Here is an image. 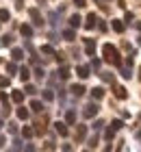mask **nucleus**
<instances>
[{
    "mask_svg": "<svg viewBox=\"0 0 141 152\" xmlns=\"http://www.w3.org/2000/svg\"><path fill=\"white\" fill-rule=\"evenodd\" d=\"M9 18H11V15H9V11H7V9H0V22H7Z\"/></svg>",
    "mask_w": 141,
    "mask_h": 152,
    "instance_id": "obj_23",
    "label": "nucleus"
},
{
    "mask_svg": "<svg viewBox=\"0 0 141 152\" xmlns=\"http://www.w3.org/2000/svg\"><path fill=\"white\" fill-rule=\"evenodd\" d=\"M11 57H13V61H22L24 59V52L20 50V48H13V52H11Z\"/></svg>",
    "mask_w": 141,
    "mask_h": 152,
    "instance_id": "obj_11",
    "label": "nucleus"
},
{
    "mask_svg": "<svg viewBox=\"0 0 141 152\" xmlns=\"http://www.w3.org/2000/svg\"><path fill=\"white\" fill-rule=\"evenodd\" d=\"M54 128H56V133H59L61 137H65V135H67V122H56V124H54Z\"/></svg>",
    "mask_w": 141,
    "mask_h": 152,
    "instance_id": "obj_5",
    "label": "nucleus"
},
{
    "mask_svg": "<svg viewBox=\"0 0 141 152\" xmlns=\"http://www.w3.org/2000/svg\"><path fill=\"white\" fill-rule=\"evenodd\" d=\"M96 146H98V137H94V139L89 141V148H96Z\"/></svg>",
    "mask_w": 141,
    "mask_h": 152,
    "instance_id": "obj_33",
    "label": "nucleus"
},
{
    "mask_svg": "<svg viewBox=\"0 0 141 152\" xmlns=\"http://www.w3.org/2000/svg\"><path fill=\"white\" fill-rule=\"evenodd\" d=\"M31 18H33V22L37 24V26L44 24V20H41V15H39V11H37V9H31Z\"/></svg>",
    "mask_w": 141,
    "mask_h": 152,
    "instance_id": "obj_7",
    "label": "nucleus"
},
{
    "mask_svg": "<svg viewBox=\"0 0 141 152\" xmlns=\"http://www.w3.org/2000/svg\"><path fill=\"white\" fill-rule=\"evenodd\" d=\"M7 72H11V74L15 72V63H7Z\"/></svg>",
    "mask_w": 141,
    "mask_h": 152,
    "instance_id": "obj_31",
    "label": "nucleus"
},
{
    "mask_svg": "<svg viewBox=\"0 0 141 152\" xmlns=\"http://www.w3.org/2000/svg\"><path fill=\"white\" fill-rule=\"evenodd\" d=\"M96 20H98V18H96V13H89L87 20H85V28H89V31H91V28L96 26Z\"/></svg>",
    "mask_w": 141,
    "mask_h": 152,
    "instance_id": "obj_6",
    "label": "nucleus"
},
{
    "mask_svg": "<svg viewBox=\"0 0 141 152\" xmlns=\"http://www.w3.org/2000/svg\"><path fill=\"white\" fill-rule=\"evenodd\" d=\"M139 46H141V37H139Z\"/></svg>",
    "mask_w": 141,
    "mask_h": 152,
    "instance_id": "obj_39",
    "label": "nucleus"
},
{
    "mask_svg": "<svg viewBox=\"0 0 141 152\" xmlns=\"http://www.w3.org/2000/svg\"><path fill=\"white\" fill-rule=\"evenodd\" d=\"M44 100H48V102H50V100H54V94L50 91V89H46V91H44Z\"/></svg>",
    "mask_w": 141,
    "mask_h": 152,
    "instance_id": "obj_26",
    "label": "nucleus"
},
{
    "mask_svg": "<svg viewBox=\"0 0 141 152\" xmlns=\"http://www.w3.org/2000/svg\"><path fill=\"white\" fill-rule=\"evenodd\" d=\"M31 109H33L35 113H41V109H44V104H41L39 100H33V102H31Z\"/></svg>",
    "mask_w": 141,
    "mask_h": 152,
    "instance_id": "obj_14",
    "label": "nucleus"
},
{
    "mask_svg": "<svg viewBox=\"0 0 141 152\" xmlns=\"http://www.w3.org/2000/svg\"><path fill=\"white\" fill-rule=\"evenodd\" d=\"M41 52H46V54H54V50L50 46H41Z\"/></svg>",
    "mask_w": 141,
    "mask_h": 152,
    "instance_id": "obj_29",
    "label": "nucleus"
},
{
    "mask_svg": "<svg viewBox=\"0 0 141 152\" xmlns=\"http://www.w3.org/2000/svg\"><path fill=\"white\" fill-rule=\"evenodd\" d=\"M65 122H67V124H74V122H76V113H74V111H67V113H65Z\"/></svg>",
    "mask_w": 141,
    "mask_h": 152,
    "instance_id": "obj_18",
    "label": "nucleus"
},
{
    "mask_svg": "<svg viewBox=\"0 0 141 152\" xmlns=\"http://www.w3.org/2000/svg\"><path fill=\"white\" fill-rule=\"evenodd\" d=\"M18 117H20V120H28V111H26L24 107H20V109H18Z\"/></svg>",
    "mask_w": 141,
    "mask_h": 152,
    "instance_id": "obj_20",
    "label": "nucleus"
},
{
    "mask_svg": "<svg viewBox=\"0 0 141 152\" xmlns=\"http://www.w3.org/2000/svg\"><path fill=\"white\" fill-rule=\"evenodd\" d=\"M139 80H141V67H139Z\"/></svg>",
    "mask_w": 141,
    "mask_h": 152,
    "instance_id": "obj_38",
    "label": "nucleus"
},
{
    "mask_svg": "<svg viewBox=\"0 0 141 152\" xmlns=\"http://www.w3.org/2000/svg\"><path fill=\"white\" fill-rule=\"evenodd\" d=\"M111 128H113V130L124 128V122H122V120H113V122H111Z\"/></svg>",
    "mask_w": 141,
    "mask_h": 152,
    "instance_id": "obj_19",
    "label": "nucleus"
},
{
    "mask_svg": "<svg viewBox=\"0 0 141 152\" xmlns=\"http://www.w3.org/2000/svg\"><path fill=\"white\" fill-rule=\"evenodd\" d=\"M76 74H78L80 78H87V76H89V67L87 65H78V67H76Z\"/></svg>",
    "mask_w": 141,
    "mask_h": 152,
    "instance_id": "obj_9",
    "label": "nucleus"
},
{
    "mask_svg": "<svg viewBox=\"0 0 141 152\" xmlns=\"http://www.w3.org/2000/svg\"><path fill=\"white\" fill-rule=\"evenodd\" d=\"M72 94L74 96H83L85 94V87L83 85H72Z\"/></svg>",
    "mask_w": 141,
    "mask_h": 152,
    "instance_id": "obj_16",
    "label": "nucleus"
},
{
    "mask_svg": "<svg viewBox=\"0 0 141 152\" xmlns=\"http://www.w3.org/2000/svg\"><path fill=\"white\" fill-rule=\"evenodd\" d=\"M0 124H2V120H0Z\"/></svg>",
    "mask_w": 141,
    "mask_h": 152,
    "instance_id": "obj_40",
    "label": "nucleus"
},
{
    "mask_svg": "<svg viewBox=\"0 0 141 152\" xmlns=\"http://www.w3.org/2000/svg\"><path fill=\"white\" fill-rule=\"evenodd\" d=\"M85 135H87V126H78L76 128V139H85Z\"/></svg>",
    "mask_w": 141,
    "mask_h": 152,
    "instance_id": "obj_13",
    "label": "nucleus"
},
{
    "mask_svg": "<svg viewBox=\"0 0 141 152\" xmlns=\"http://www.w3.org/2000/svg\"><path fill=\"white\" fill-rule=\"evenodd\" d=\"M80 22H83V20H80V15H72V18H69V24H72V28H78V26H80Z\"/></svg>",
    "mask_w": 141,
    "mask_h": 152,
    "instance_id": "obj_12",
    "label": "nucleus"
},
{
    "mask_svg": "<svg viewBox=\"0 0 141 152\" xmlns=\"http://www.w3.org/2000/svg\"><path fill=\"white\" fill-rule=\"evenodd\" d=\"M20 33H22L24 37H31V35H33V28H31L28 24H22V28H20Z\"/></svg>",
    "mask_w": 141,
    "mask_h": 152,
    "instance_id": "obj_15",
    "label": "nucleus"
},
{
    "mask_svg": "<svg viewBox=\"0 0 141 152\" xmlns=\"http://www.w3.org/2000/svg\"><path fill=\"white\" fill-rule=\"evenodd\" d=\"M122 76H124V78H130V70H126V67H124V70H122Z\"/></svg>",
    "mask_w": 141,
    "mask_h": 152,
    "instance_id": "obj_35",
    "label": "nucleus"
},
{
    "mask_svg": "<svg viewBox=\"0 0 141 152\" xmlns=\"http://www.w3.org/2000/svg\"><path fill=\"white\" fill-rule=\"evenodd\" d=\"M113 94H115V98H119V100H126V96H128L122 85H115V87H113Z\"/></svg>",
    "mask_w": 141,
    "mask_h": 152,
    "instance_id": "obj_2",
    "label": "nucleus"
},
{
    "mask_svg": "<svg viewBox=\"0 0 141 152\" xmlns=\"http://www.w3.org/2000/svg\"><path fill=\"white\" fill-rule=\"evenodd\" d=\"M115 133H117V130H113V128L109 126V130H107V133H104V137H107V139L111 141V139H113V137H115Z\"/></svg>",
    "mask_w": 141,
    "mask_h": 152,
    "instance_id": "obj_27",
    "label": "nucleus"
},
{
    "mask_svg": "<svg viewBox=\"0 0 141 152\" xmlns=\"http://www.w3.org/2000/svg\"><path fill=\"white\" fill-rule=\"evenodd\" d=\"M35 91H37V89H35L33 85H26V94H35Z\"/></svg>",
    "mask_w": 141,
    "mask_h": 152,
    "instance_id": "obj_32",
    "label": "nucleus"
},
{
    "mask_svg": "<svg viewBox=\"0 0 141 152\" xmlns=\"http://www.w3.org/2000/svg\"><path fill=\"white\" fill-rule=\"evenodd\" d=\"M9 78H7V76H0V87H9Z\"/></svg>",
    "mask_w": 141,
    "mask_h": 152,
    "instance_id": "obj_28",
    "label": "nucleus"
},
{
    "mask_svg": "<svg viewBox=\"0 0 141 152\" xmlns=\"http://www.w3.org/2000/svg\"><path fill=\"white\" fill-rule=\"evenodd\" d=\"M11 98H13V102H18V104H20V102L24 100V94H22V91H13Z\"/></svg>",
    "mask_w": 141,
    "mask_h": 152,
    "instance_id": "obj_17",
    "label": "nucleus"
},
{
    "mask_svg": "<svg viewBox=\"0 0 141 152\" xmlns=\"http://www.w3.org/2000/svg\"><path fill=\"white\" fill-rule=\"evenodd\" d=\"M85 117H94L96 113H98V104H94V102H91V104H87V107H85Z\"/></svg>",
    "mask_w": 141,
    "mask_h": 152,
    "instance_id": "obj_3",
    "label": "nucleus"
},
{
    "mask_svg": "<svg viewBox=\"0 0 141 152\" xmlns=\"http://www.w3.org/2000/svg\"><path fill=\"white\" fill-rule=\"evenodd\" d=\"M28 76H31V72H28V67H22V70H20V78H22L24 83L28 80Z\"/></svg>",
    "mask_w": 141,
    "mask_h": 152,
    "instance_id": "obj_22",
    "label": "nucleus"
},
{
    "mask_svg": "<svg viewBox=\"0 0 141 152\" xmlns=\"http://www.w3.org/2000/svg\"><path fill=\"white\" fill-rule=\"evenodd\" d=\"M59 76H61L63 80H65V78H69V70H67V67H61V70H59Z\"/></svg>",
    "mask_w": 141,
    "mask_h": 152,
    "instance_id": "obj_24",
    "label": "nucleus"
},
{
    "mask_svg": "<svg viewBox=\"0 0 141 152\" xmlns=\"http://www.w3.org/2000/svg\"><path fill=\"white\" fill-rule=\"evenodd\" d=\"M137 28H139V31H141V22H139V24H137Z\"/></svg>",
    "mask_w": 141,
    "mask_h": 152,
    "instance_id": "obj_37",
    "label": "nucleus"
},
{
    "mask_svg": "<svg viewBox=\"0 0 141 152\" xmlns=\"http://www.w3.org/2000/svg\"><path fill=\"white\" fill-rule=\"evenodd\" d=\"M113 31H115V33H124V22H122V20H113Z\"/></svg>",
    "mask_w": 141,
    "mask_h": 152,
    "instance_id": "obj_10",
    "label": "nucleus"
},
{
    "mask_svg": "<svg viewBox=\"0 0 141 152\" xmlns=\"http://www.w3.org/2000/svg\"><path fill=\"white\" fill-rule=\"evenodd\" d=\"M100 76H102V78H104V80H109V83L113 80V74H109V72H104V74H100Z\"/></svg>",
    "mask_w": 141,
    "mask_h": 152,
    "instance_id": "obj_30",
    "label": "nucleus"
},
{
    "mask_svg": "<svg viewBox=\"0 0 141 152\" xmlns=\"http://www.w3.org/2000/svg\"><path fill=\"white\" fill-rule=\"evenodd\" d=\"M85 52H87L89 57L96 52V41H94V39H85Z\"/></svg>",
    "mask_w": 141,
    "mask_h": 152,
    "instance_id": "obj_4",
    "label": "nucleus"
},
{
    "mask_svg": "<svg viewBox=\"0 0 141 152\" xmlns=\"http://www.w3.org/2000/svg\"><path fill=\"white\" fill-rule=\"evenodd\" d=\"M102 54H104V61L113 65H122V59H119V50L111 44H104L102 46Z\"/></svg>",
    "mask_w": 141,
    "mask_h": 152,
    "instance_id": "obj_1",
    "label": "nucleus"
},
{
    "mask_svg": "<svg viewBox=\"0 0 141 152\" xmlns=\"http://www.w3.org/2000/svg\"><path fill=\"white\" fill-rule=\"evenodd\" d=\"M35 74H37L39 78H44V70H41V67H37V70H35Z\"/></svg>",
    "mask_w": 141,
    "mask_h": 152,
    "instance_id": "obj_36",
    "label": "nucleus"
},
{
    "mask_svg": "<svg viewBox=\"0 0 141 152\" xmlns=\"http://www.w3.org/2000/svg\"><path fill=\"white\" fill-rule=\"evenodd\" d=\"M91 96H94L96 100H102L104 98V89L102 87H94V89H91Z\"/></svg>",
    "mask_w": 141,
    "mask_h": 152,
    "instance_id": "obj_8",
    "label": "nucleus"
},
{
    "mask_svg": "<svg viewBox=\"0 0 141 152\" xmlns=\"http://www.w3.org/2000/svg\"><path fill=\"white\" fill-rule=\"evenodd\" d=\"M63 37H65L67 41H72V39H74L76 35H74V31H63Z\"/></svg>",
    "mask_w": 141,
    "mask_h": 152,
    "instance_id": "obj_25",
    "label": "nucleus"
},
{
    "mask_svg": "<svg viewBox=\"0 0 141 152\" xmlns=\"http://www.w3.org/2000/svg\"><path fill=\"white\" fill-rule=\"evenodd\" d=\"M22 135L26 137V139H31V137L35 135V130H33V128H28V126H24V128H22Z\"/></svg>",
    "mask_w": 141,
    "mask_h": 152,
    "instance_id": "obj_21",
    "label": "nucleus"
},
{
    "mask_svg": "<svg viewBox=\"0 0 141 152\" xmlns=\"http://www.w3.org/2000/svg\"><path fill=\"white\" fill-rule=\"evenodd\" d=\"M74 4L78 7V9H83V7H85V0H74Z\"/></svg>",
    "mask_w": 141,
    "mask_h": 152,
    "instance_id": "obj_34",
    "label": "nucleus"
}]
</instances>
